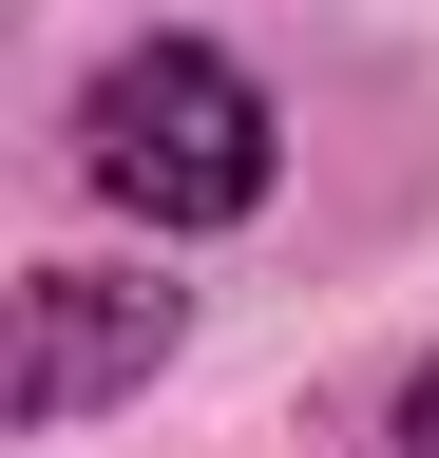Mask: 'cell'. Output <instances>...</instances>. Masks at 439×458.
Listing matches in <instances>:
<instances>
[{"mask_svg":"<svg viewBox=\"0 0 439 458\" xmlns=\"http://www.w3.org/2000/svg\"><path fill=\"white\" fill-rule=\"evenodd\" d=\"M77 172L115 210L153 229H249L267 191H287V114H267L249 57H210V38H134L115 77L77 96Z\"/></svg>","mask_w":439,"mask_h":458,"instance_id":"obj_1","label":"cell"},{"mask_svg":"<svg viewBox=\"0 0 439 458\" xmlns=\"http://www.w3.org/2000/svg\"><path fill=\"white\" fill-rule=\"evenodd\" d=\"M173 286H134V267H38L20 286V363H0V420L20 439H58V420H96L115 382H153L173 363Z\"/></svg>","mask_w":439,"mask_h":458,"instance_id":"obj_2","label":"cell"},{"mask_svg":"<svg viewBox=\"0 0 439 458\" xmlns=\"http://www.w3.org/2000/svg\"><path fill=\"white\" fill-rule=\"evenodd\" d=\"M401 458H439V363H420V382H401Z\"/></svg>","mask_w":439,"mask_h":458,"instance_id":"obj_3","label":"cell"}]
</instances>
